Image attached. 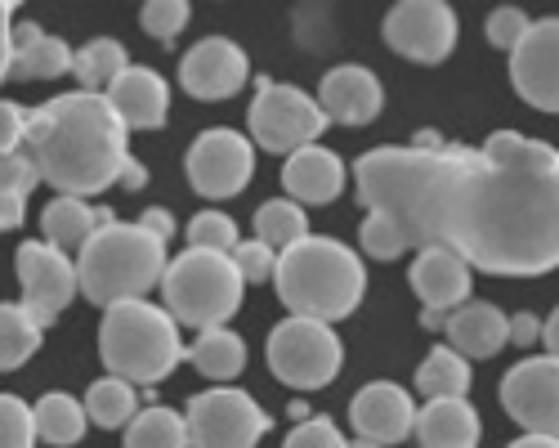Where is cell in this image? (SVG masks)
Segmentation results:
<instances>
[{"label": "cell", "mask_w": 559, "mask_h": 448, "mask_svg": "<svg viewBox=\"0 0 559 448\" xmlns=\"http://www.w3.org/2000/svg\"><path fill=\"white\" fill-rule=\"evenodd\" d=\"M354 179L362 207L421 251L443 247L501 279L559 269V149L520 130H497L479 149H371Z\"/></svg>", "instance_id": "cell-1"}, {"label": "cell", "mask_w": 559, "mask_h": 448, "mask_svg": "<svg viewBox=\"0 0 559 448\" xmlns=\"http://www.w3.org/2000/svg\"><path fill=\"white\" fill-rule=\"evenodd\" d=\"M27 157L40 170V185H55L59 198H95L126 166V126L104 95H59L32 108L27 117Z\"/></svg>", "instance_id": "cell-2"}, {"label": "cell", "mask_w": 559, "mask_h": 448, "mask_svg": "<svg viewBox=\"0 0 559 448\" xmlns=\"http://www.w3.org/2000/svg\"><path fill=\"white\" fill-rule=\"evenodd\" d=\"M277 300L292 309V319H313V323H336L358 309L367 292V269L358 251H349L336 238H305L277 256L273 269Z\"/></svg>", "instance_id": "cell-3"}, {"label": "cell", "mask_w": 559, "mask_h": 448, "mask_svg": "<svg viewBox=\"0 0 559 448\" xmlns=\"http://www.w3.org/2000/svg\"><path fill=\"white\" fill-rule=\"evenodd\" d=\"M166 264V243H157L139 224L112 220L76 256V287L99 309H112L126 300H144L148 287H162Z\"/></svg>", "instance_id": "cell-4"}, {"label": "cell", "mask_w": 559, "mask_h": 448, "mask_svg": "<svg viewBox=\"0 0 559 448\" xmlns=\"http://www.w3.org/2000/svg\"><path fill=\"white\" fill-rule=\"evenodd\" d=\"M99 354L108 377H121L130 386H157L179 368V358H189L179 341V323L148 300H126L104 309Z\"/></svg>", "instance_id": "cell-5"}, {"label": "cell", "mask_w": 559, "mask_h": 448, "mask_svg": "<svg viewBox=\"0 0 559 448\" xmlns=\"http://www.w3.org/2000/svg\"><path fill=\"white\" fill-rule=\"evenodd\" d=\"M242 279L233 269L228 256L219 251H179L166 274H162V300H166V314L179 323V328H198V332H211L219 323H228L233 314L242 305Z\"/></svg>", "instance_id": "cell-6"}, {"label": "cell", "mask_w": 559, "mask_h": 448, "mask_svg": "<svg viewBox=\"0 0 559 448\" xmlns=\"http://www.w3.org/2000/svg\"><path fill=\"white\" fill-rule=\"evenodd\" d=\"M345 364L341 337L328 323L287 319L269 332V373L292 390H322L332 386Z\"/></svg>", "instance_id": "cell-7"}, {"label": "cell", "mask_w": 559, "mask_h": 448, "mask_svg": "<svg viewBox=\"0 0 559 448\" xmlns=\"http://www.w3.org/2000/svg\"><path fill=\"white\" fill-rule=\"evenodd\" d=\"M328 130L318 99L305 95L300 85H283V81H255V104H251V140L269 153H300L309 149L318 134Z\"/></svg>", "instance_id": "cell-8"}, {"label": "cell", "mask_w": 559, "mask_h": 448, "mask_svg": "<svg viewBox=\"0 0 559 448\" xmlns=\"http://www.w3.org/2000/svg\"><path fill=\"white\" fill-rule=\"evenodd\" d=\"M183 422H189V448H255L273 426L260 403L233 386H211L193 394Z\"/></svg>", "instance_id": "cell-9"}, {"label": "cell", "mask_w": 559, "mask_h": 448, "mask_svg": "<svg viewBox=\"0 0 559 448\" xmlns=\"http://www.w3.org/2000/svg\"><path fill=\"white\" fill-rule=\"evenodd\" d=\"M255 175V149L242 130H228V126H215V130H202L193 149H189V179L202 198H238Z\"/></svg>", "instance_id": "cell-10"}, {"label": "cell", "mask_w": 559, "mask_h": 448, "mask_svg": "<svg viewBox=\"0 0 559 448\" xmlns=\"http://www.w3.org/2000/svg\"><path fill=\"white\" fill-rule=\"evenodd\" d=\"M14 269H19V287H23V309L45 328L55 323L59 314L72 305V296L81 292L76 287V260L55 251L50 243H23L19 256H14Z\"/></svg>", "instance_id": "cell-11"}, {"label": "cell", "mask_w": 559, "mask_h": 448, "mask_svg": "<svg viewBox=\"0 0 559 448\" xmlns=\"http://www.w3.org/2000/svg\"><path fill=\"white\" fill-rule=\"evenodd\" d=\"M385 45L412 63H443L456 45V14L443 0H403L385 14Z\"/></svg>", "instance_id": "cell-12"}, {"label": "cell", "mask_w": 559, "mask_h": 448, "mask_svg": "<svg viewBox=\"0 0 559 448\" xmlns=\"http://www.w3.org/2000/svg\"><path fill=\"white\" fill-rule=\"evenodd\" d=\"M501 409L528 435L559 439V358H520L501 377Z\"/></svg>", "instance_id": "cell-13"}, {"label": "cell", "mask_w": 559, "mask_h": 448, "mask_svg": "<svg viewBox=\"0 0 559 448\" xmlns=\"http://www.w3.org/2000/svg\"><path fill=\"white\" fill-rule=\"evenodd\" d=\"M510 81L542 113H559V19H542L510 50Z\"/></svg>", "instance_id": "cell-14"}, {"label": "cell", "mask_w": 559, "mask_h": 448, "mask_svg": "<svg viewBox=\"0 0 559 448\" xmlns=\"http://www.w3.org/2000/svg\"><path fill=\"white\" fill-rule=\"evenodd\" d=\"M247 76H251V63L242 55V45L228 40V36L198 40L179 63V85L189 90L193 99H211V104L215 99H233L247 85Z\"/></svg>", "instance_id": "cell-15"}, {"label": "cell", "mask_w": 559, "mask_h": 448, "mask_svg": "<svg viewBox=\"0 0 559 448\" xmlns=\"http://www.w3.org/2000/svg\"><path fill=\"white\" fill-rule=\"evenodd\" d=\"M349 426L358 431V439L377 444V448H390V444H399V439L412 435V426H416V403H412V394H407L403 386H394V381H371V386H362V390L354 394V403H349Z\"/></svg>", "instance_id": "cell-16"}, {"label": "cell", "mask_w": 559, "mask_h": 448, "mask_svg": "<svg viewBox=\"0 0 559 448\" xmlns=\"http://www.w3.org/2000/svg\"><path fill=\"white\" fill-rule=\"evenodd\" d=\"M381 104H385V90L377 81V72L362 68V63H341L322 76V90H318V108L328 121H341V126H367L381 117Z\"/></svg>", "instance_id": "cell-17"}, {"label": "cell", "mask_w": 559, "mask_h": 448, "mask_svg": "<svg viewBox=\"0 0 559 448\" xmlns=\"http://www.w3.org/2000/svg\"><path fill=\"white\" fill-rule=\"evenodd\" d=\"M104 99L117 113V121L126 126V134L130 130H162L166 126V113H170V85L153 68H126L108 85Z\"/></svg>", "instance_id": "cell-18"}, {"label": "cell", "mask_w": 559, "mask_h": 448, "mask_svg": "<svg viewBox=\"0 0 559 448\" xmlns=\"http://www.w3.org/2000/svg\"><path fill=\"white\" fill-rule=\"evenodd\" d=\"M412 292L421 296V309H439L452 314L471 300V264L461 256L443 251V247H426L421 256L412 260Z\"/></svg>", "instance_id": "cell-19"}, {"label": "cell", "mask_w": 559, "mask_h": 448, "mask_svg": "<svg viewBox=\"0 0 559 448\" xmlns=\"http://www.w3.org/2000/svg\"><path fill=\"white\" fill-rule=\"evenodd\" d=\"M283 185L292 193V202L300 207H322V202H336L341 189H345V162L332 153V149H300L287 157V170H283Z\"/></svg>", "instance_id": "cell-20"}, {"label": "cell", "mask_w": 559, "mask_h": 448, "mask_svg": "<svg viewBox=\"0 0 559 448\" xmlns=\"http://www.w3.org/2000/svg\"><path fill=\"white\" fill-rule=\"evenodd\" d=\"M443 332L461 358H492L510 341V319L488 300H465L461 309L448 314Z\"/></svg>", "instance_id": "cell-21"}, {"label": "cell", "mask_w": 559, "mask_h": 448, "mask_svg": "<svg viewBox=\"0 0 559 448\" xmlns=\"http://www.w3.org/2000/svg\"><path fill=\"white\" fill-rule=\"evenodd\" d=\"M412 435L421 439V448H479L484 426L465 399H430L416 409Z\"/></svg>", "instance_id": "cell-22"}, {"label": "cell", "mask_w": 559, "mask_h": 448, "mask_svg": "<svg viewBox=\"0 0 559 448\" xmlns=\"http://www.w3.org/2000/svg\"><path fill=\"white\" fill-rule=\"evenodd\" d=\"M108 224H112V211L108 207H90L81 198H55L50 207L40 211V229H45L40 243H50L63 256H72V251L81 256L85 243L95 238L99 229H108Z\"/></svg>", "instance_id": "cell-23"}, {"label": "cell", "mask_w": 559, "mask_h": 448, "mask_svg": "<svg viewBox=\"0 0 559 448\" xmlns=\"http://www.w3.org/2000/svg\"><path fill=\"white\" fill-rule=\"evenodd\" d=\"M14 59H10V76L19 81H55L72 72V50L68 40L40 32L36 23H14Z\"/></svg>", "instance_id": "cell-24"}, {"label": "cell", "mask_w": 559, "mask_h": 448, "mask_svg": "<svg viewBox=\"0 0 559 448\" xmlns=\"http://www.w3.org/2000/svg\"><path fill=\"white\" fill-rule=\"evenodd\" d=\"M32 422H36V439L45 444H55V448H72L85 439V403H76L72 394L63 390H50V394H40L36 399V409H32Z\"/></svg>", "instance_id": "cell-25"}, {"label": "cell", "mask_w": 559, "mask_h": 448, "mask_svg": "<svg viewBox=\"0 0 559 448\" xmlns=\"http://www.w3.org/2000/svg\"><path fill=\"white\" fill-rule=\"evenodd\" d=\"M36 185H40V170L27 157V149L14 157H0V234L19 229L27 220V198L36 193Z\"/></svg>", "instance_id": "cell-26"}, {"label": "cell", "mask_w": 559, "mask_h": 448, "mask_svg": "<svg viewBox=\"0 0 559 448\" xmlns=\"http://www.w3.org/2000/svg\"><path fill=\"white\" fill-rule=\"evenodd\" d=\"M189 358H193V368L202 377H211L215 386L219 381H233L242 368H247V345L238 332H228V328H211L202 332L193 345H189Z\"/></svg>", "instance_id": "cell-27"}, {"label": "cell", "mask_w": 559, "mask_h": 448, "mask_svg": "<svg viewBox=\"0 0 559 448\" xmlns=\"http://www.w3.org/2000/svg\"><path fill=\"white\" fill-rule=\"evenodd\" d=\"M126 45L112 40V36H99V40H90L81 45V50L72 55V76L81 81L85 95H108V85L126 72Z\"/></svg>", "instance_id": "cell-28"}, {"label": "cell", "mask_w": 559, "mask_h": 448, "mask_svg": "<svg viewBox=\"0 0 559 448\" xmlns=\"http://www.w3.org/2000/svg\"><path fill=\"white\" fill-rule=\"evenodd\" d=\"M471 390V364L452 350V345H439L426 354V364L416 368V394L430 399H465Z\"/></svg>", "instance_id": "cell-29"}, {"label": "cell", "mask_w": 559, "mask_h": 448, "mask_svg": "<svg viewBox=\"0 0 559 448\" xmlns=\"http://www.w3.org/2000/svg\"><path fill=\"white\" fill-rule=\"evenodd\" d=\"M255 238H260L269 251H277V256H283L287 247H296V243H305V238H309V215H305V207L292 202V198L264 202V207L255 211Z\"/></svg>", "instance_id": "cell-30"}, {"label": "cell", "mask_w": 559, "mask_h": 448, "mask_svg": "<svg viewBox=\"0 0 559 448\" xmlns=\"http://www.w3.org/2000/svg\"><path fill=\"white\" fill-rule=\"evenodd\" d=\"M139 413V390L121 377H99L95 386L85 390V417L104 426V431H117V426H130Z\"/></svg>", "instance_id": "cell-31"}, {"label": "cell", "mask_w": 559, "mask_h": 448, "mask_svg": "<svg viewBox=\"0 0 559 448\" xmlns=\"http://www.w3.org/2000/svg\"><path fill=\"white\" fill-rule=\"evenodd\" d=\"M40 323L23 305H5L0 300V373H19L27 358L40 350Z\"/></svg>", "instance_id": "cell-32"}, {"label": "cell", "mask_w": 559, "mask_h": 448, "mask_svg": "<svg viewBox=\"0 0 559 448\" xmlns=\"http://www.w3.org/2000/svg\"><path fill=\"white\" fill-rule=\"evenodd\" d=\"M126 448H189V422H183L175 409H153L134 413V422L126 426Z\"/></svg>", "instance_id": "cell-33"}, {"label": "cell", "mask_w": 559, "mask_h": 448, "mask_svg": "<svg viewBox=\"0 0 559 448\" xmlns=\"http://www.w3.org/2000/svg\"><path fill=\"white\" fill-rule=\"evenodd\" d=\"M238 243H242L238 224H233V215H224V211H198L189 220V247L193 251H219V256H228Z\"/></svg>", "instance_id": "cell-34"}, {"label": "cell", "mask_w": 559, "mask_h": 448, "mask_svg": "<svg viewBox=\"0 0 559 448\" xmlns=\"http://www.w3.org/2000/svg\"><path fill=\"white\" fill-rule=\"evenodd\" d=\"M358 243H362V251H367L371 260H399L403 251H412L407 234L399 229V224H394L390 215H381V211H371V215L362 220Z\"/></svg>", "instance_id": "cell-35"}, {"label": "cell", "mask_w": 559, "mask_h": 448, "mask_svg": "<svg viewBox=\"0 0 559 448\" xmlns=\"http://www.w3.org/2000/svg\"><path fill=\"white\" fill-rule=\"evenodd\" d=\"M36 422L19 394H0V448H32Z\"/></svg>", "instance_id": "cell-36"}, {"label": "cell", "mask_w": 559, "mask_h": 448, "mask_svg": "<svg viewBox=\"0 0 559 448\" xmlns=\"http://www.w3.org/2000/svg\"><path fill=\"white\" fill-rule=\"evenodd\" d=\"M189 14L193 10L183 5V0H148L144 14H139V23H144L148 36H157L162 45H170L183 32V23H189Z\"/></svg>", "instance_id": "cell-37"}, {"label": "cell", "mask_w": 559, "mask_h": 448, "mask_svg": "<svg viewBox=\"0 0 559 448\" xmlns=\"http://www.w3.org/2000/svg\"><path fill=\"white\" fill-rule=\"evenodd\" d=\"M228 260H233V269H238L242 283H264V279H273V269H277V251H269L260 238L238 243L228 251Z\"/></svg>", "instance_id": "cell-38"}, {"label": "cell", "mask_w": 559, "mask_h": 448, "mask_svg": "<svg viewBox=\"0 0 559 448\" xmlns=\"http://www.w3.org/2000/svg\"><path fill=\"white\" fill-rule=\"evenodd\" d=\"M533 19L524 10H492L488 14V40L497 45V50H515V45L528 36Z\"/></svg>", "instance_id": "cell-39"}, {"label": "cell", "mask_w": 559, "mask_h": 448, "mask_svg": "<svg viewBox=\"0 0 559 448\" xmlns=\"http://www.w3.org/2000/svg\"><path fill=\"white\" fill-rule=\"evenodd\" d=\"M27 108L14 99H0V157H14L27 144Z\"/></svg>", "instance_id": "cell-40"}, {"label": "cell", "mask_w": 559, "mask_h": 448, "mask_svg": "<svg viewBox=\"0 0 559 448\" xmlns=\"http://www.w3.org/2000/svg\"><path fill=\"white\" fill-rule=\"evenodd\" d=\"M283 448H349V439H345L328 417H309V422H300V426L287 435Z\"/></svg>", "instance_id": "cell-41"}, {"label": "cell", "mask_w": 559, "mask_h": 448, "mask_svg": "<svg viewBox=\"0 0 559 448\" xmlns=\"http://www.w3.org/2000/svg\"><path fill=\"white\" fill-rule=\"evenodd\" d=\"M14 14H19V5L14 0H0V81L10 76V59H14Z\"/></svg>", "instance_id": "cell-42"}, {"label": "cell", "mask_w": 559, "mask_h": 448, "mask_svg": "<svg viewBox=\"0 0 559 448\" xmlns=\"http://www.w3.org/2000/svg\"><path fill=\"white\" fill-rule=\"evenodd\" d=\"M134 224H139V229H148L157 243H170V234H175V220H170V211H166V207H148V211L139 215Z\"/></svg>", "instance_id": "cell-43"}, {"label": "cell", "mask_w": 559, "mask_h": 448, "mask_svg": "<svg viewBox=\"0 0 559 448\" xmlns=\"http://www.w3.org/2000/svg\"><path fill=\"white\" fill-rule=\"evenodd\" d=\"M537 337H542L537 314H515V319H510V341H515V345H533Z\"/></svg>", "instance_id": "cell-44"}, {"label": "cell", "mask_w": 559, "mask_h": 448, "mask_svg": "<svg viewBox=\"0 0 559 448\" xmlns=\"http://www.w3.org/2000/svg\"><path fill=\"white\" fill-rule=\"evenodd\" d=\"M117 185L130 189V193H134V189H144V185H148V166H144V162H134V157H126V166H121V175H117Z\"/></svg>", "instance_id": "cell-45"}, {"label": "cell", "mask_w": 559, "mask_h": 448, "mask_svg": "<svg viewBox=\"0 0 559 448\" xmlns=\"http://www.w3.org/2000/svg\"><path fill=\"white\" fill-rule=\"evenodd\" d=\"M542 341H546V354H550V358H559V309H555L550 319L542 323Z\"/></svg>", "instance_id": "cell-46"}, {"label": "cell", "mask_w": 559, "mask_h": 448, "mask_svg": "<svg viewBox=\"0 0 559 448\" xmlns=\"http://www.w3.org/2000/svg\"><path fill=\"white\" fill-rule=\"evenodd\" d=\"M506 448H559V439H550V435H520L515 444H506Z\"/></svg>", "instance_id": "cell-47"}, {"label": "cell", "mask_w": 559, "mask_h": 448, "mask_svg": "<svg viewBox=\"0 0 559 448\" xmlns=\"http://www.w3.org/2000/svg\"><path fill=\"white\" fill-rule=\"evenodd\" d=\"M443 323H448V314H439V309H421V328L443 332Z\"/></svg>", "instance_id": "cell-48"}, {"label": "cell", "mask_w": 559, "mask_h": 448, "mask_svg": "<svg viewBox=\"0 0 559 448\" xmlns=\"http://www.w3.org/2000/svg\"><path fill=\"white\" fill-rule=\"evenodd\" d=\"M349 448H377V444H367V439H354V444H349Z\"/></svg>", "instance_id": "cell-49"}]
</instances>
